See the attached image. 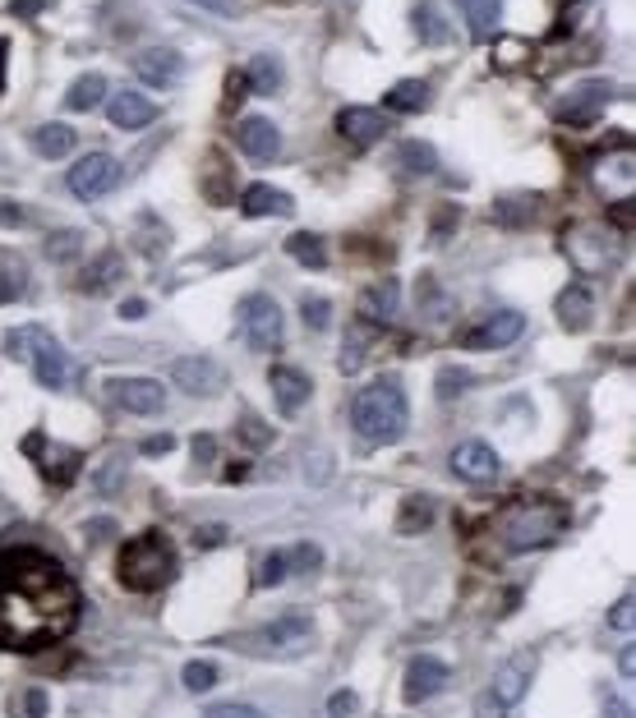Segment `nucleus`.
Masks as SVG:
<instances>
[{
    "mask_svg": "<svg viewBox=\"0 0 636 718\" xmlns=\"http://www.w3.org/2000/svg\"><path fill=\"white\" fill-rule=\"evenodd\" d=\"M79 622V585L42 549H0V650L37 654Z\"/></svg>",
    "mask_w": 636,
    "mask_h": 718,
    "instance_id": "f257e3e1",
    "label": "nucleus"
},
{
    "mask_svg": "<svg viewBox=\"0 0 636 718\" xmlns=\"http://www.w3.org/2000/svg\"><path fill=\"white\" fill-rule=\"evenodd\" d=\"M180 571V562H176V549H171V539L162 530H144V534H134L121 557H115V580L129 590H139V594H158L166 590L171 580H176Z\"/></svg>",
    "mask_w": 636,
    "mask_h": 718,
    "instance_id": "f03ea898",
    "label": "nucleus"
},
{
    "mask_svg": "<svg viewBox=\"0 0 636 718\" xmlns=\"http://www.w3.org/2000/svg\"><path fill=\"white\" fill-rule=\"evenodd\" d=\"M407 419H411V405L397 382H370L351 396V429L364 442H378V448L383 442H397L407 433Z\"/></svg>",
    "mask_w": 636,
    "mask_h": 718,
    "instance_id": "7ed1b4c3",
    "label": "nucleus"
},
{
    "mask_svg": "<svg viewBox=\"0 0 636 718\" xmlns=\"http://www.w3.org/2000/svg\"><path fill=\"white\" fill-rule=\"evenodd\" d=\"M5 351L18 360V364H28L33 374H37V382L42 387H70V378H74V364H70V355L61 351V341H55L47 327H14V332L5 337Z\"/></svg>",
    "mask_w": 636,
    "mask_h": 718,
    "instance_id": "20e7f679",
    "label": "nucleus"
},
{
    "mask_svg": "<svg viewBox=\"0 0 636 718\" xmlns=\"http://www.w3.org/2000/svg\"><path fill=\"white\" fill-rule=\"evenodd\" d=\"M558 530H563V512L558 507H516L503 516V543L512 553L545 549V543L558 539Z\"/></svg>",
    "mask_w": 636,
    "mask_h": 718,
    "instance_id": "39448f33",
    "label": "nucleus"
},
{
    "mask_svg": "<svg viewBox=\"0 0 636 718\" xmlns=\"http://www.w3.org/2000/svg\"><path fill=\"white\" fill-rule=\"evenodd\" d=\"M70 193L79 203H98V199H107V193L121 185V162L111 158V152H88L84 162H74L70 166Z\"/></svg>",
    "mask_w": 636,
    "mask_h": 718,
    "instance_id": "423d86ee",
    "label": "nucleus"
},
{
    "mask_svg": "<svg viewBox=\"0 0 636 718\" xmlns=\"http://www.w3.org/2000/svg\"><path fill=\"white\" fill-rule=\"evenodd\" d=\"M282 327H286V318H282V304L277 300H267V295L240 300V332H245V341L254 345V351H277V345H282Z\"/></svg>",
    "mask_w": 636,
    "mask_h": 718,
    "instance_id": "0eeeda50",
    "label": "nucleus"
},
{
    "mask_svg": "<svg viewBox=\"0 0 636 718\" xmlns=\"http://www.w3.org/2000/svg\"><path fill=\"white\" fill-rule=\"evenodd\" d=\"M314 640H319V631H314L310 617L291 613V617H277V622H267L259 631V650L277 654V658H300V654L314 650Z\"/></svg>",
    "mask_w": 636,
    "mask_h": 718,
    "instance_id": "6e6552de",
    "label": "nucleus"
},
{
    "mask_svg": "<svg viewBox=\"0 0 636 718\" xmlns=\"http://www.w3.org/2000/svg\"><path fill=\"white\" fill-rule=\"evenodd\" d=\"M531 677H535V650H516L503 668L494 672V682H489V701L503 709V714H512V705H522V695H526V686H531Z\"/></svg>",
    "mask_w": 636,
    "mask_h": 718,
    "instance_id": "1a4fd4ad",
    "label": "nucleus"
},
{
    "mask_svg": "<svg viewBox=\"0 0 636 718\" xmlns=\"http://www.w3.org/2000/svg\"><path fill=\"white\" fill-rule=\"evenodd\" d=\"M171 382H176L185 396H217L226 387V374H222V364L208 360V355H180V360H171Z\"/></svg>",
    "mask_w": 636,
    "mask_h": 718,
    "instance_id": "9d476101",
    "label": "nucleus"
},
{
    "mask_svg": "<svg viewBox=\"0 0 636 718\" xmlns=\"http://www.w3.org/2000/svg\"><path fill=\"white\" fill-rule=\"evenodd\" d=\"M24 452H28V461H37V470H42L47 483H55V489H65V483L79 475V465H84V456L74 448H55V442H47L42 433H28Z\"/></svg>",
    "mask_w": 636,
    "mask_h": 718,
    "instance_id": "9b49d317",
    "label": "nucleus"
},
{
    "mask_svg": "<svg viewBox=\"0 0 636 718\" xmlns=\"http://www.w3.org/2000/svg\"><path fill=\"white\" fill-rule=\"evenodd\" d=\"M107 401L125 415H158L166 392H162V382H152V378H111Z\"/></svg>",
    "mask_w": 636,
    "mask_h": 718,
    "instance_id": "f8f14e48",
    "label": "nucleus"
},
{
    "mask_svg": "<svg viewBox=\"0 0 636 718\" xmlns=\"http://www.w3.org/2000/svg\"><path fill=\"white\" fill-rule=\"evenodd\" d=\"M134 74L152 88H171L185 79V55L176 47H144L134 51Z\"/></svg>",
    "mask_w": 636,
    "mask_h": 718,
    "instance_id": "ddd939ff",
    "label": "nucleus"
},
{
    "mask_svg": "<svg viewBox=\"0 0 636 718\" xmlns=\"http://www.w3.org/2000/svg\"><path fill=\"white\" fill-rule=\"evenodd\" d=\"M337 134L351 148H374L383 134H388V111L374 106H341L337 111Z\"/></svg>",
    "mask_w": 636,
    "mask_h": 718,
    "instance_id": "4468645a",
    "label": "nucleus"
},
{
    "mask_svg": "<svg viewBox=\"0 0 636 718\" xmlns=\"http://www.w3.org/2000/svg\"><path fill=\"white\" fill-rule=\"evenodd\" d=\"M267 387H273V401H277V415H282V419H296L300 405L314 396L310 374H300L296 364H277L273 374H267Z\"/></svg>",
    "mask_w": 636,
    "mask_h": 718,
    "instance_id": "2eb2a0df",
    "label": "nucleus"
},
{
    "mask_svg": "<svg viewBox=\"0 0 636 718\" xmlns=\"http://www.w3.org/2000/svg\"><path fill=\"white\" fill-rule=\"evenodd\" d=\"M236 139H240V152L249 162H277V152H282V134L277 125L267 121V115H245V121L236 125Z\"/></svg>",
    "mask_w": 636,
    "mask_h": 718,
    "instance_id": "dca6fc26",
    "label": "nucleus"
},
{
    "mask_svg": "<svg viewBox=\"0 0 636 718\" xmlns=\"http://www.w3.org/2000/svg\"><path fill=\"white\" fill-rule=\"evenodd\" d=\"M609 97H613V84H609V79H586V84H576L568 102L558 106V121H563V125H590L595 115L604 111Z\"/></svg>",
    "mask_w": 636,
    "mask_h": 718,
    "instance_id": "f3484780",
    "label": "nucleus"
},
{
    "mask_svg": "<svg viewBox=\"0 0 636 718\" xmlns=\"http://www.w3.org/2000/svg\"><path fill=\"white\" fill-rule=\"evenodd\" d=\"M442 686H448V664H442V658L420 654V658H411V664H407V686H401L407 705H424Z\"/></svg>",
    "mask_w": 636,
    "mask_h": 718,
    "instance_id": "a211bd4d",
    "label": "nucleus"
},
{
    "mask_svg": "<svg viewBox=\"0 0 636 718\" xmlns=\"http://www.w3.org/2000/svg\"><path fill=\"white\" fill-rule=\"evenodd\" d=\"M498 470H503V461H498V452L489 448V442H461V448H452V475L461 479H471V483H489L498 479Z\"/></svg>",
    "mask_w": 636,
    "mask_h": 718,
    "instance_id": "6ab92c4d",
    "label": "nucleus"
},
{
    "mask_svg": "<svg viewBox=\"0 0 636 718\" xmlns=\"http://www.w3.org/2000/svg\"><path fill=\"white\" fill-rule=\"evenodd\" d=\"M522 332H526V318L516 314V308H503V314H494L489 323H479L475 332L466 337V351H508Z\"/></svg>",
    "mask_w": 636,
    "mask_h": 718,
    "instance_id": "aec40b11",
    "label": "nucleus"
},
{
    "mask_svg": "<svg viewBox=\"0 0 636 718\" xmlns=\"http://www.w3.org/2000/svg\"><path fill=\"white\" fill-rule=\"evenodd\" d=\"M107 115H111V125L115 129H125V134H139V129H148L152 121H158V102L152 97H144V92H115L111 102H107Z\"/></svg>",
    "mask_w": 636,
    "mask_h": 718,
    "instance_id": "412c9836",
    "label": "nucleus"
},
{
    "mask_svg": "<svg viewBox=\"0 0 636 718\" xmlns=\"http://www.w3.org/2000/svg\"><path fill=\"white\" fill-rule=\"evenodd\" d=\"M568 254H572V263H582L586 272H604V267H613L609 236H604V230H595V226L572 230V236H568Z\"/></svg>",
    "mask_w": 636,
    "mask_h": 718,
    "instance_id": "4be33fe9",
    "label": "nucleus"
},
{
    "mask_svg": "<svg viewBox=\"0 0 636 718\" xmlns=\"http://www.w3.org/2000/svg\"><path fill=\"white\" fill-rule=\"evenodd\" d=\"M595 318V300H590V286L586 281H572L563 295H558V323L568 327V332H586Z\"/></svg>",
    "mask_w": 636,
    "mask_h": 718,
    "instance_id": "5701e85b",
    "label": "nucleus"
},
{
    "mask_svg": "<svg viewBox=\"0 0 636 718\" xmlns=\"http://www.w3.org/2000/svg\"><path fill=\"white\" fill-rule=\"evenodd\" d=\"M452 5L461 10V18H466L475 42H494L498 18H503V0H452Z\"/></svg>",
    "mask_w": 636,
    "mask_h": 718,
    "instance_id": "b1692460",
    "label": "nucleus"
},
{
    "mask_svg": "<svg viewBox=\"0 0 636 718\" xmlns=\"http://www.w3.org/2000/svg\"><path fill=\"white\" fill-rule=\"evenodd\" d=\"M296 203H291V193H282V189H273V185H249L245 193H240V212L245 217H286Z\"/></svg>",
    "mask_w": 636,
    "mask_h": 718,
    "instance_id": "393cba45",
    "label": "nucleus"
},
{
    "mask_svg": "<svg viewBox=\"0 0 636 718\" xmlns=\"http://www.w3.org/2000/svg\"><path fill=\"white\" fill-rule=\"evenodd\" d=\"M397 308H401V286H397V277L374 281L370 290H364V300H360V314L374 318V323H392Z\"/></svg>",
    "mask_w": 636,
    "mask_h": 718,
    "instance_id": "a878e982",
    "label": "nucleus"
},
{
    "mask_svg": "<svg viewBox=\"0 0 636 718\" xmlns=\"http://www.w3.org/2000/svg\"><path fill=\"white\" fill-rule=\"evenodd\" d=\"M424 102H429V88H424V79H401L397 88H388V97H383V111L411 115V111H420Z\"/></svg>",
    "mask_w": 636,
    "mask_h": 718,
    "instance_id": "bb28decb",
    "label": "nucleus"
},
{
    "mask_svg": "<svg viewBox=\"0 0 636 718\" xmlns=\"http://www.w3.org/2000/svg\"><path fill=\"white\" fill-rule=\"evenodd\" d=\"M411 24H415V33L424 37V42H434V47H442L452 37V28L442 24V14H438V0H420V5L411 10Z\"/></svg>",
    "mask_w": 636,
    "mask_h": 718,
    "instance_id": "cd10ccee",
    "label": "nucleus"
},
{
    "mask_svg": "<svg viewBox=\"0 0 636 718\" xmlns=\"http://www.w3.org/2000/svg\"><path fill=\"white\" fill-rule=\"evenodd\" d=\"M74 143H79V134H74L70 125H55V121L33 134V148L42 152V158H51V162L65 158V152H74Z\"/></svg>",
    "mask_w": 636,
    "mask_h": 718,
    "instance_id": "c85d7f7f",
    "label": "nucleus"
},
{
    "mask_svg": "<svg viewBox=\"0 0 636 718\" xmlns=\"http://www.w3.org/2000/svg\"><path fill=\"white\" fill-rule=\"evenodd\" d=\"M245 84H249V92L273 97V92L282 88V65L273 61V55H254V61H249V70H245Z\"/></svg>",
    "mask_w": 636,
    "mask_h": 718,
    "instance_id": "c756f323",
    "label": "nucleus"
},
{
    "mask_svg": "<svg viewBox=\"0 0 636 718\" xmlns=\"http://www.w3.org/2000/svg\"><path fill=\"white\" fill-rule=\"evenodd\" d=\"M102 102H107V79H102V74H84V79H74V88L65 97L70 111H92Z\"/></svg>",
    "mask_w": 636,
    "mask_h": 718,
    "instance_id": "7c9ffc66",
    "label": "nucleus"
},
{
    "mask_svg": "<svg viewBox=\"0 0 636 718\" xmlns=\"http://www.w3.org/2000/svg\"><path fill=\"white\" fill-rule=\"evenodd\" d=\"M286 254H291L300 267H314V272L327 267V249H323L319 236H310V230H296V236L286 240Z\"/></svg>",
    "mask_w": 636,
    "mask_h": 718,
    "instance_id": "2f4dec72",
    "label": "nucleus"
},
{
    "mask_svg": "<svg viewBox=\"0 0 636 718\" xmlns=\"http://www.w3.org/2000/svg\"><path fill=\"white\" fill-rule=\"evenodd\" d=\"M429 526H434V502L429 497H407V502H401V512H397V530L401 534H420Z\"/></svg>",
    "mask_w": 636,
    "mask_h": 718,
    "instance_id": "473e14b6",
    "label": "nucleus"
},
{
    "mask_svg": "<svg viewBox=\"0 0 636 718\" xmlns=\"http://www.w3.org/2000/svg\"><path fill=\"white\" fill-rule=\"evenodd\" d=\"M24 286H28V267H24V259L0 254V304L18 300V290H24Z\"/></svg>",
    "mask_w": 636,
    "mask_h": 718,
    "instance_id": "72a5a7b5",
    "label": "nucleus"
},
{
    "mask_svg": "<svg viewBox=\"0 0 636 718\" xmlns=\"http://www.w3.org/2000/svg\"><path fill=\"white\" fill-rule=\"evenodd\" d=\"M286 576H291V562H286V549H273V553H263L254 585H259V590H273V585H282Z\"/></svg>",
    "mask_w": 636,
    "mask_h": 718,
    "instance_id": "f704fd0d",
    "label": "nucleus"
},
{
    "mask_svg": "<svg viewBox=\"0 0 636 718\" xmlns=\"http://www.w3.org/2000/svg\"><path fill=\"white\" fill-rule=\"evenodd\" d=\"M217 664H208V658H189L185 664V672H180V682H185V691H195V695H203V691H212L217 686Z\"/></svg>",
    "mask_w": 636,
    "mask_h": 718,
    "instance_id": "c9c22d12",
    "label": "nucleus"
},
{
    "mask_svg": "<svg viewBox=\"0 0 636 718\" xmlns=\"http://www.w3.org/2000/svg\"><path fill=\"white\" fill-rule=\"evenodd\" d=\"M471 368H457V364H448V368H438V378H434V392H438V401H452V396H461V392H471Z\"/></svg>",
    "mask_w": 636,
    "mask_h": 718,
    "instance_id": "e433bc0d",
    "label": "nucleus"
},
{
    "mask_svg": "<svg viewBox=\"0 0 636 718\" xmlns=\"http://www.w3.org/2000/svg\"><path fill=\"white\" fill-rule=\"evenodd\" d=\"M47 691L42 686H28V691H18L14 695V705H10V718H47Z\"/></svg>",
    "mask_w": 636,
    "mask_h": 718,
    "instance_id": "4c0bfd02",
    "label": "nucleus"
},
{
    "mask_svg": "<svg viewBox=\"0 0 636 718\" xmlns=\"http://www.w3.org/2000/svg\"><path fill=\"white\" fill-rule=\"evenodd\" d=\"M79 249H84L79 230H55V236H47V259H55V263H74Z\"/></svg>",
    "mask_w": 636,
    "mask_h": 718,
    "instance_id": "58836bf2",
    "label": "nucleus"
},
{
    "mask_svg": "<svg viewBox=\"0 0 636 718\" xmlns=\"http://www.w3.org/2000/svg\"><path fill=\"white\" fill-rule=\"evenodd\" d=\"M401 166L415 171V176H424V171H438V152L429 143H407V148H401Z\"/></svg>",
    "mask_w": 636,
    "mask_h": 718,
    "instance_id": "ea45409f",
    "label": "nucleus"
},
{
    "mask_svg": "<svg viewBox=\"0 0 636 718\" xmlns=\"http://www.w3.org/2000/svg\"><path fill=\"white\" fill-rule=\"evenodd\" d=\"M531 207H535V199H503V203H494V217L503 222L508 230H522Z\"/></svg>",
    "mask_w": 636,
    "mask_h": 718,
    "instance_id": "a19ab883",
    "label": "nucleus"
},
{
    "mask_svg": "<svg viewBox=\"0 0 636 718\" xmlns=\"http://www.w3.org/2000/svg\"><path fill=\"white\" fill-rule=\"evenodd\" d=\"M300 318H304V327L323 332V327L333 323V304H327L323 295H304V300H300Z\"/></svg>",
    "mask_w": 636,
    "mask_h": 718,
    "instance_id": "79ce46f5",
    "label": "nucleus"
},
{
    "mask_svg": "<svg viewBox=\"0 0 636 718\" xmlns=\"http://www.w3.org/2000/svg\"><path fill=\"white\" fill-rule=\"evenodd\" d=\"M286 562H291V571H319V543H296V549H286Z\"/></svg>",
    "mask_w": 636,
    "mask_h": 718,
    "instance_id": "37998d69",
    "label": "nucleus"
},
{
    "mask_svg": "<svg viewBox=\"0 0 636 718\" xmlns=\"http://www.w3.org/2000/svg\"><path fill=\"white\" fill-rule=\"evenodd\" d=\"M609 627L613 631H632L636 627V594H623L619 604L609 608Z\"/></svg>",
    "mask_w": 636,
    "mask_h": 718,
    "instance_id": "c03bdc74",
    "label": "nucleus"
},
{
    "mask_svg": "<svg viewBox=\"0 0 636 718\" xmlns=\"http://www.w3.org/2000/svg\"><path fill=\"white\" fill-rule=\"evenodd\" d=\"M203 718H267L259 705H240V701H222V705H208Z\"/></svg>",
    "mask_w": 636,
    "mask_h": 718,
    "instance_id": "a18cd8bd",
    "label": "nucleus"
},
{
    "mask_svg": "<svg viewBox=\"0 0 636 718\" xmlns=\"http://www.w3.org/2000/svg\"><path fill=\"white\" fill-rule=\"evenodd\" d=\"M360 705L356 691H333V701H327V718H351Z\"/></svg>",
    "mask_w": 636,
    "mask_h": 718,
    "instance_id": "49530a36",
    "label": "nucleus"
},
{
    "mask_svg": "<svg viewBox=\"0 0 636 718\" xmlns=\"http://www.w3.org/2000/svg\"><path fill=\"white\" fill-rule=\"evenodd\" d=\"M171 448H176V438H171V433H152V438H144V448H139V452H144L148 461H158V456H166Z\"/></svg>",
    "mask_w": 636,
    "mask_h": 718,
    "instance_id": "de8ad7c7",
    "label": "nucleus"
},
{
    "mask_svg": "<svg viewBox=\"0 0 636 718\" xmlns=\"http://www.w3.org/2000/svg\"><path fill=\"white\" fill-rule=\"evenodd\" d=\"M199 10H208V14H217V18H240V10L230 5V0H195Z\"/></svg>",
    "mask_w": 636,
    "mask_h": 718,
    "instance_id": "09e8293b",
    "label": "nucleus"
},
{
    "mask_svg": "<svg viewBox=\"0 0 636 718\" xmlns=\"http://www.w3.org/2000/svg\"><path fill=\"white\" fill-rule=\"evenodd\" d=\"M212 456H217V438H212V433H199V438H195V461L208 465Z\"/></svg>",
    "mask_w": 636,
    "mask_h": 718,
    "instance_id": "8fccbe9b",
    "label": "nucleus"
},
{
    "mask_svg": "<svg viewBox=\"0 0 636 718\" xmlns=\"http://www.w3.org/2000/svg\"><path fill=\"white\" fill-rule=\"evenodd\" d=\"M42 5H47V0H10V10L24 14V18H37V14H42Z\"/></svg>",
    "mask_w": 636,
    "mask_h": 718,
    "instance_id": "3c124183",
    "label": "nucleus"
},
{
    "mask_svg": "<svg viewBox=\"0 0 636 718\" xmlns=\"http://www.w3.org/2000/svg\"><path fill=\"white\" fill-rule=\"evenodd\" d=\"M148 304L144 300H121V318H144Z\"/></svg>",
    "mask_w": 636,
    "mask_h": 718,
    "instance_id": "603ef678",
    "label": "nucleus"
},
{
    "mask_svg": "<svg viewBox=\"0 0 636 718\" xmlns=\"http://www.w3.org/2000/svg\"><path fill=\"white\" fill-rule=\"evenodd\" d=\"M619 677H636V654H632V645L619 654Z\"/></svg>",
    "mask_w": 636,
    "mask_h": 718,
    "instance_id": "864d4df0",
    "label": "nucleus"
},
{
    "mask_svg": "<svg viewBox=\"0 0 636 718\" xmlns=\"http://www.w3.org/2000/svg\"><path fill=\"white\" fill-rule=\"evenodd\" d=\"M195 543H199V549H212V543H222V530H199Z\"/></svg>",
    "mask_w": 636,
    "mask_h": 718,
    "instance_id": "5fc2aeb1",
    "label": "nucleus"
},
{
    "mask_svg": "<svg viewBox=\"0 0 636 718\" xmlns=\"http://www.w3.org/2000/svg\"><path fill=\"white\" fill-rule=\"evenodd\" d=\"M5 55H10V47H5V37H0V84H5Z\"/></svg>",
    "mask_w": 636,
    "mask_h": 718,
    "instance_id": "6e6d98bb",
    "label": "nucleus"
}]
</instances>
